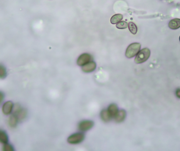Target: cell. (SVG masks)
<instances>
[{
  "label": "cell",
  "instance_id": "14",
  "mask_svg": "<svg viewBox=\"0 0 180 151\" xmlns=\"http://www.w3.org/2000/svg\"><path fill=\"white\" fill-rule=\"evenodd\" d=\"M9 141V137L6 132L2 129H0V143L2 144H6Z\"/></svg>",
  "mask_w": 180,
  "mask_h": 151
},
{
  "label": "cell",
  "instance_id": "20",
  "mask_svg": "<svg viewBox=\"0 0 180 151\" xmlns=\"http://www.w3.org/2000/svg\"><path fill=\"white\" fill-rule=\"evenodd\" d=\"M4 98V95L3 92L0 91V105L2 103Z\"/></svg>",
  "mask_w": 180,
  "mask_h": 151
},
{
  "label": "cell",
  "instance_id": "19",
  "mask_svg": "<svg viewBox=\"0 0 180 151\" xmlns=\"http://www.w3.org/2000/svg\"><path fill=\"white\" fill-rule=\"evenodd\" d=\"M3 150L4 151H13L14 150L13 146L11 144H7V143L6 144H4Z\"/></svg>",
  "mask_w": 180,
  "mask_h": 151
},
{
  "label": "cell",
  "instance_id": "13",
  "mask_svg": "<svg viewBox=\"0 0 180 151\" xmlns=\"http://www.w3.org/2000/svg\"><path fill=\"white\" fill-rule=\"evenodd\" d=\"M19 122V120L17 117V115L13 114L10 116V118L9 119V125L12 128H15L17 126L18 122Z\"/></svg>",
  "mask_w": 180,
  "mask_h": 151
},
{
  "label": "cell",
  "instance_id": "10",
  "mask_svg": "<svg viewBox=\"0 0 180 151\" xmlns=\"http://www.w3.org/2000/svg\"><path fill=\"white\" fill-rule=\"evenodd\" d=\"M169 27L172 30H177L180 27V19H174L171 20L169 23Z\"/></svg>",
  "mask_w": 180,
  "mask_h": 151
},
{
  "label": "cell",
  "instance_id": "4",
  "mask_svg": "<svg viewBox=\"0 0 180 151\" xmlns=\"http://www.w3.org/2000/svg\"><path fill=\"white\" fill-rule=\"evenodd\" d=\"M13 109L14 110L13 114L17 115V117L19 120V121H22V120H23L25 118L26 115H27V112H26V110L22 108L21 107V106L17 105L14 107Z\"/></svg>",
  "mask_w": 180,
  "mask_h": 151
},
{
  "label": "cell",
  "instance_id": "9",
  "mask_svg": "<svg viewBox=\"0 0 180 151\" xmlns=\"http://www.w3.org/2000/svg\"><path fill=\"white\" fill-rule=\"evenodd\" d=\"M126 117V112L123 110H121L118 111L117 114L115 116V121L116 123H121L123 121Z\"/></svg>",
  "mask_w": 180,
  "mask_h": 151
},
{
  "label": "cell",
  "instance_id": "15",
  "mask_svg": "<svg viewBox=\"0 0 180 151\" xmlns=\"http://www.w3.org/2000/svg\"><path fill=\"white\" fill-rule=\"evenodd\" d=\"M123 19V15L121 14H115L112 17L110 22L112 24H115L116 23H118L119 22L121 21V20Z\"/></svg>",
  "mask_w": 180,
  "mask_h": 151
},
{
  "label": "cell",
  "instance_id": "18",
  "mask_svg": "<svg viewBox=\"0 0 180 151\" xmlns=\"http://www.w3.org/2000/svg\"><path fill=\"white\" fill-rule=\"evenodd\" d=\"M116 27L118 29H125L128 27V23L125 21H120L116 24Z\"/></svg>",
  "mask_w": 180,
  "mask_h": 151
},
{
  "label": "cell",
  "instance_id": "22",
  "mask_svg": "<svg viewBox=\"0 0 180 151\" xmlns=\"http://www.w3.org/2000/svg\"><path fill=\"white\" fill-rule=\"evenodd\" d=\"M179 40H180V38H179Z\"/></svg>",
  "mask_w": 180,
  "mask_h": 151
},
{
  "label": "cell",
  "instance_id": "2",
  "mask_svg": "<svg viewBox=\"0 0 180 151\" xmlns=\"http://www.w3.org/2000/svg\"><path fill=\"white\" fill-rule=\"evenodd\" d=\"M151 54L150 49L145 48L140 50L135 58V62L137 64H141L145 62L149 58Z\"/></svg>",
  "mask_w": 180,
  "mask_h": 151
},
{
  "label": "cell",
  "instance_id": "17",
  "mask_svg": "<svg viewBox=\"0 0 180 151\" xmlns=\"http://www.w3.org/2000/svg\"><path fill=\"white\" fill-rule=\"evenodd\" d=\"M7 76V72L5 66L0 64V79H4Z\"/></svg>",
  "mask_w": 180,
  "mask_h": 151
},
{
  "label": "cell",
  "instance_id": "8",
  "mask_svg": "<svg viewBox=\"0 0 180 151\" xmlns=\"http://www.w3.org/2000/svg\"><path fill=\"white\" fill-rule=\"evenodd\" d=\"M96 65L94 62H90L82 66L83 72L86 73H89L93 72L96 69Z\"/></svg>",
  "mask_w": 180,
  "mask_h": 151
},
{
  "label": "cell",
  "instance_id": "1",
  "mask_svg": "<svg viewBox=\"0 0 180 151\" xmlns=\"http://www.w3.org/2000/svg\"><path fill=\"white\" fill-rule=\"evenodd\" d=\"M141 49V44L140 43H132L128 46L125 55L128 58H131L138 54Z\"/></svg>",
  "mask_w": 180,
  "mask_h": 151
},
{
  "label": "cell",
  "instance_id": "12",
  "mask_svg": "<svg viewBox=\"0 0 180 151\" xmlns=\"http://www.w3.org/2000/svg\"><path fill=\"white\" fill-rule=\"evenodd\" d=\"M108 111L110 115H111L112 118H114L115 116L117 114L118 111V106L115 104H111L108 106Z\"/></svg>",
  "mask_w": 180,
  "mask_h": 151
},
{
  "label": "cell",
  "instance_id": "21",
  "mask_svg": "<svg viewBox=\"0 0 180 151\" xmlns=\"http://www.w3.org/2000/svg\"><path fill=\"white\" fill-rule=\"evenodd\" d=\"M176 95H177V97L180 98V88H178L177 89V91H176Z\"/></svg>",
  "mask_w": 180,
  "mask_h": 151
},
{
  "label": "cell",
  "instance_id": "3",
  "mask_svg": "<svg viewBox=\"0 0 180 151\" xmlns=\"http://www.w3.org/2000/svg\"><path fill=\"white\" fill-rule=\"evenodd\" d=\"M85 135L82 133H77L72 134L68 138V142L71 144H77L81 143L84 139Z\"/></svg>",
  "mask_w": 180,
  "mask_h": 151
},
{
  "label": "cell",
  "instance_id": "16",
  "mask_svg": "<svg viewBox=\"0 0 180 151\" xmlns=\"http://www.w3.org/2000/svg\"><path fill=\"white\" fill-rule=\"evenodd\" d=\"M128 27L129 30L132 34H133V35H135L137 33L138 28L137 25L134 23L130 22L128 24Z\"/></svg>",
  "mask_w": 180,
  "mask_h": 151
},
{
  "label": "cell",
  "instance_id": "11",
  "mask_svg": "<svg viewBox=\"0 0 180 151\" xmlns=\"http://www.w3.org/2000/svg\"><path fill=\"white\" fill-rule=\"evenodd\" d=\"M100 115H101V118L102 120L105 122H108L110 120H111V119H112L111 116L110 115L109 112L108 111V110L104 109V110H102L101 112Z\"/></svg>",
  "mask_w": 180,
  "mask_h": 151
},
{
  "label": "cell",
  "instance_id": "6",
  "mask_svg": "<svg viewBox=\"0 0 180 151\" xmlns=\"http://www.w3.org/2000/svg\"><path fill=\"white\" fill-rule=\"evenodd\" d=\"M94 122L92 121L85 120L81 122L79 124V129L82 132L88 131L93 128L94 126Z\"/></svg>",
  "mask_w": 180,
  "mask_h": 151
},
{
  "label": "cell",
  "instance_id": "7",
  "mask_svg": "<svg viewBox=\"0 0 180 151\" xmlns=\"http://www.w3.org/2000/svg\"><path fill=\"white\" fill-rule=\"evenodd\" d=\"M14 108L13 102L7 101L4 104L2 107V112L5 115H9L12 113Z\"/></svg>",
  "mask_w": 180,
  "mask_h": 151
},
{
  "label": "cell",
  "instance_id": "5",
  "mask_svg": "<svg viewBox=\"0 0 180 151\" xmlns=\"http://www.w3.org/2000/svg\"><path fill=\"white\" fill-rule=\"evenodd\" d=\"M92 60V57L90 54L85 53L80 55L78 60L77 64L80 66H83L87 63L90 62Z\"/></svg>",
  "mask_w": 180,
  "mask_h": 151
}]
</instances>
